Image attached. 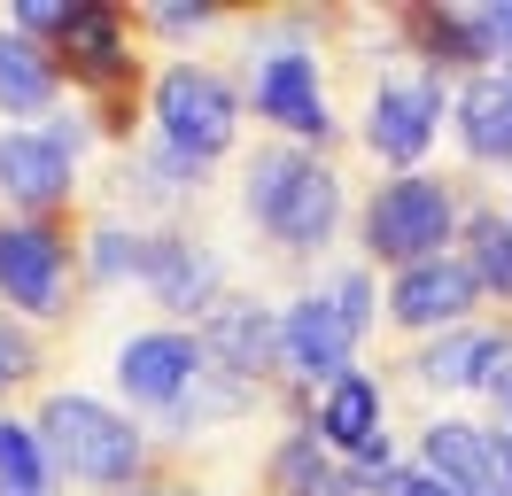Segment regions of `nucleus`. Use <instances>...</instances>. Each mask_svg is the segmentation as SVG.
<instances>
[{
	"mask_svg": "<svg viewBox=\"0 0 512 496\" xmlns=\"http://www.w3.org/2000/svg\"><path fill=\"white\" fill-rule=\"evenodd\" d=\"M241 210L272 248L288 256H326L342 241V217H350V194H342V171L326 155L295 148V140H264L241 171Z\"/></svg>",
	"mask_w": 512,
	"mask_h": 496,
	"instance_id": "obj_1",
	"label": "nucleus"
},
{
	"mask_svg": "<svg viewBox=\"0 0 512 496\" xmlns=\"http://www.w3.org/2000/svg\"><path fill=\"white\" fill-rule=\"evenodd\" d=\"M32 427H39V442H47L55 473H70V481H86V489H101V496H125L132 481H148V473H156L148 434L132 427L117 403H101V396L55 388V396H39Z\"/></svg>",
	"mask_w": 512,
	"mask_h": 496,
	"instance_id": "obj_2",
	"label": "nucleus"
},
{
	"mask_svg": "<svg viewBox=\"0 0 512 496\" xmlns=\"http://www.w3.org/2000/svg\"><path fill=\"white\" fill-rule=\"evenodd\" d=\"M466 186L435 179V171H404V179H381L357 210V241H365V264L373 272H412L427 256H450V241L466 233Z\"/></svg>",
	"mask_w": 512,
	"mask_h": 496,
	"instance_id": "obj_3",
	"label": "nucleus"
},
{
	"mask_svg": "<svg viewBox=\"0 0 512 496\" xmlns=\"http://www.w3.org/2000/svg\"><path fill=\"white\" fill-rule=\"evenodd\" d=\"M55 62L63 78L86 93V109L109 140H125L132 117H140V16L109 8V0H78L70 31L55 39Z\"/></svg>",
	"mask_w": 512,
	"mask_h": 496,
	"instance_id": "obj_4",
	"label": "nucleus"
},
{
	"mask_svg": "<svg viewBox=\"0 0 512 496\" xmlns=\"http://www.w3.org/2000/svg\"><path fill=\"white\" fill-rule=\"evenodd\" d=\"M86 287V248L63 217H0V303L24 318H70Z\"/></svg>",
	"mask_w": 512,
	"mask_h": 496,
	"instance_id": "obj_5",
	"label": "nucleus"
},
{
	"mask_svg": "<svg viewBox=\"0 0 512 496\" xmlns=\"http://www.w3.org/2000/svg\"><path fill=\"white\" fill-rule=\"evenodd\" d=\"M148 117H156V140L179 163L210 171L241 140V93L225 86L210 62H163L156 86H148Z\"/></svg>",
	"mask_w": 512,
	"mask_h": 496,
	"instance_id": "obj_6",
	"label": "nucleus"
},
{
	"mask_svg": "<svg viewBox=\"0 0 512 496\" xmlns=\"http://www.w3.org/2000/svg\"><path fill=\"white\" fill-rule=\"evenodd\" d=\"M78 155H86V124L0 132V202H8V217H70Z\"/></svg>",
	"mask_w": 512,
	"mask_h": 496,
	"instance_id": "obj_7",
	"label": "nucleus"
},
{
	"mask_svg": "<svg viewBox=\"0 0 512 496\" xmlns=\"http://www.w3.org/2000/svg\"><path fill=\"white\" fill-rule=\"evenodd\" d=\"M249 101H256L264 124H280L295 148H311V155H326L342 140V124H334V109H326V93H319V55H311V47H272V55H256Z\"/></svg>",
	"mask_w": 512,
	"mask_h": 496,
	"instance_id": "obj_8",
	"label": "nucleus"
},
{
	"mask_svg": "<svg viewBox=\"0 0 512 496\" xmlns=\"http://www.w3.org/2000/svg\"><path fill=\"white\" fill-rule=\"evenodd\" d=\"M435 132H443V78L404 70V78H381V86H373V101H365V148H373V163H388V171L404 179V171L427 163Z\"/></svg>",
	"mask_w": 512,
	"mask_h": 496,
	"instance_id": "obj_9",
	"label": "nucleus"
},
{
	"mask_svg": "<svg viewBox=\"0 0 512 496\" xmlns=\"http://www.w3.org/2000/svg\"><path fill=\"white\" fill-rule=\"evenodd\" d=\"M350 357H357V334L342 326V310H334L326 287H311V295H295V303L280 310V365H288L295 396L319 403L342 372H357Z\"/></svg>",
	"mask_w": 512,
	"mask_h": 496,
	"instance_id": "obj_10",
	"label": "nucleus"
},
{
	"mask_svg": "<svg viewBox=\"0 0 512 496\" xmlns=\"http://www.w3.org/2000/svg\"><path fill=\"white\" fill-rule=\"evenodd\" d=\"M474 310H481V279L466 264V248L427 256L412 272H388V318L404 334H458V326H474Z\"/></svg>",
	"mask_w": 512,
	"mask_h": 496,
	"instance_id": "obj_11",
	"label": "nucleus"
},
{
	"mask_svg": "<svg viewBox=\"0 0 512 496\" xmlns=\"http://www.w3.org/2000/svg\"><path fill=\"white\" fill-rule=\"evenodd\" d=\"M210 372V349H202V334H187V326H156V334H132L125 349H117V388H125V403H140V411H179L187 403V388Z\"/></svg>",
	"mask_w": 512,
	"mask_h": 496,
	"instance_id": "obj_12",
	"label": "nucleus"
},
{
	"mask_svg": "<svg viewBox=\"0 0 512 496\" xmlns=\"http://www.w3.org/2000/svg\"><path fill=\"white\" fill-rule=\"evenodd\" d=\"M140 287L156 295L171 318H210V310L233 295L225 287V264L210 241H194V233H179V225H163V233H148V264H140Z\"/></svg>",
	"mask_w": 512,
	"mask_h": 496,
	"instance_id": "obj_13",
	"label": "nucleus"
},
{
	"mask_svg": "<svg viewBox=\"0 0 512 496\" xmlns=\"http://www.w3.org/2000/svg\"><path fill=\"white\" fill-rule=\"evenodd\" d=\"M419 465L450 496H512V450L505 434H481L466 419H427L419 427Z\"/></svg>",
	"mask_w": 512,
	"mask_h": 496,
	"instance_id": "obj_14",
	"label": "nucleus"
},
{
	"mask_svg": "<svg viewBox=\"0 0 512 496\" xmlns=\"http://www.w3.org/2000/svg\"><path fill=\"white\" fill-rule=\"evenodd\" d=\"M194 334H202V349H210V365L241 372V380H256V388L288 380V365H280V310H264L256 295H225Z\"/></svg>",
	"mask_w": 512,
	"mask_h": 496,
	"instance_id": "obj_15",
	"label": "nucleus"
},
{
	"mask_svg": "<svg viewBox=\"0 0 512 496\" xmlns=\"http://www.w3.org/2000/svg\"><path fill=\"white\" fill-rule=\"evenodd\" d=\"M412 372L427 388H497L512 372V318L505 326H458V334H435L412 357Z\"/></svg>",
	"mask_w": 512,
	"mask_h": 496,
	"instance_id": "obj_16",
	"label": "nucleus"
},
{
	"mask_svg": "<svg viewBox=\"0 0 512 496\" xmlns=\"http://www.w3.org/2000/svg\"><path fill=\"white\" fill-rule=\"evenodd\" d=\"M63 101V62L47 39L0 24V117H39Z\"/></svg>",
	"mask_w": 512,
	"mask_h": 496,
	"instance_id": "obj_17",
	"label": "nucleus"
},
{
	"mask_svg": "<svg viewBox=\"0 0 512 496\" xmlns=\"http://www.w3.org/2000/svg\"><path fill=\"white\" fill-rule=\"evenodd\" d=\"M311 427H319V442L342 465H350L357 450H373V442H381V380H373V372H342V380L311 403Z\"/></svg>",
	"mask_w": 512,
	"mask_h": 496,
	"instance_id": "obj_18",
	"label": "nucleus"
},
{
	"mask_svg": "<svg viewBox=\"0 0 512 496\" xmlns=\"http://www.w3.org/2000/svg\"><path fill=\"white\" fill-rule=\"evenodd\" d=\"M264 473H272V496H365V489H357V473L319 442L311 419H295V427L280 434V450H272Z\"/></svg>",
	"mask_w": 512,
	"mask_h": 496,
	"instance_id": "obj_19",
	"label": "nucleus"
},
{
	"mask_svg": "<svg viewBox=\"0 0 512 496\" xmlns=\"http://www.w3.org/2000/svg\"><path fill=\"white\" fill-rule=\"evenodd\" d=\"M78 248H86V287H117V279H140L148 264V225L94 217V225H78Z\"/></svg>",
	"mask_w": 512,
	"mask_h": 496,
	"instance_id": "obj_20",
	"label": "nucleus"
},
{
	"mask_svg": "<svg viewBox=\"0 0 512 496\" xmlns=\"http://www.w3.org/2000/svg\"><path fill=\"white\" fill-rule=\"evenodd\" d=\"M55 458H47V442H39L32 419H16V411H0V496H55Z\"/></svg>",
	"mask_w": 512,
	"mask_h": 496,
	"instance_id": "obj_21",
	"label": "nucleus"
},
{
	"mask_svg": "<svg viewBox=\"0 0 512 496\" xmlns=\"http://www.w3.org/2000/svg\"><path fill=\"white\" fill-rule=\"evenodd\" d=\"M466 264H474L481 295H497L512 310V217L497 202H474L466 210Z\"/></svg>",
	"mask_w": 512,
	"mask_h": 496,
	"instance_id": "obj_22",
	"label": "nucleus"
},
{
	"mask_svg": "<svg viewBox=\"0 0 512 496\" xmlns=\"http://www.w3.org/2000/svg\"><path fill=\"white\" fill-rule=\"evenodd\" d=\"M256 403H264V388H256V380L210 365V372L187 388V403L171 411V427H179V434H187V427H225V419H241V411H256Z\"/></svg>",
	"mask_w": 512,
	"mask_h": 496,
	"instance_id": "obj_23",
	"label": "nucleus"
},
{
	"mask_svg": "<svg viewBox=\"0 0 512 496\" xmlns=\"http://www.w3.org/2000/svg\"><path fill=\"white\" fill-rule=\"evenodd\" d=\"M326 295H334V310H342V326H350L357 341L373 334V318H381V303H373V264H350V272L326 279Z\"/></svg>",
	"mask_w": 512,
	"mask_h": 496,
	"instance_id": "obj_24",
	"label": "nucleus"
},
{
	"mask_svg": "<svg viewBox=\"0 0 512 496\" xmlns=\"http://www.w3.org/2000/svg\"><path fill=\"white\" fill-rule=\"evenodd\" d=\"M24 380H39V334L32 318H0V396Z\"/></svg>",
	"mask_w": 512,
	"mask_h": 496,
	"instance_id": "obj_25",
	"label": "nucleus"
},
{
	"mask_svg": "<svg viewBox=\"0 0 512 496\" xmlns=\"http://www.w3.org/2000/svg\"><path fill=\"white\" fill-rule=\"evenodd\" d=\"M210 24V8L202 0H156L148 16H140V31H156V39H187V31Z\"/></svg>",
	"mask_w": 512,
	"mask_h": 496,
	"instance_id": "obj_26",
	"label": "nucleus"
},
{
	"mask_svg": "<svg viewBox=\"0 0 512 496\" xmlns=\"http://www.w3.org/2000/svg\"><path fill=\"white\" fill-rule=\"evenodd\" d=\"M396 496H450V489L435 481V473H427V465H412V473H404V489H396Z\"/></svg>",
	"mask_w": 512,
	"mask_h": 496,
	"instance_id": "obj_27",
	"label": "nucleus"
},
{
	"mask_svg": "<svg viewBox=\"0 0 512 496\" xmlns=\"http://www.w3.org/2000/svg\"><path fill=\"white\" fill-rule=\"evenodd\" d=\"M489 396H497V419H505V434H512V372L497 380V388H489Z\"/></svg>",
	"mask_w": 512,
	"mask_h": 496,
	"instance_id": "obj_28",
	"label": "nucleus"
},
{
	"mask_svg": "<svg viewBox=\"0 0 512 496\" xmlns=\"http://www.w3.org/2000/svg\"><path fill=\"white\" fill-rule=\"evenodd\" d=\"M505 450H512V442H505Z\"/></svg>",
	"mask_w": 512,
	"mask_h": 496,
	"instance_id": "obj_29",
	"label": "nucleus"
}]
</instances>
